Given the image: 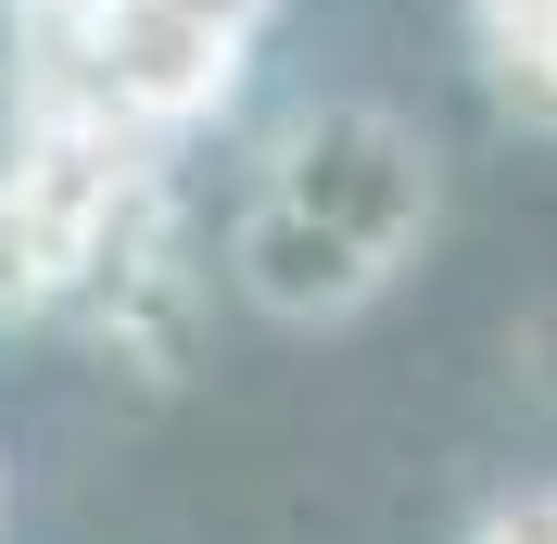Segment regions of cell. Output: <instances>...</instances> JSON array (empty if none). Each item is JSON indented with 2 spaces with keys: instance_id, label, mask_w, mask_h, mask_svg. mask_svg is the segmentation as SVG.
<instances>
[{
  "instance_id": "4",
  "label": "cell",
  "mask_w": 557,
  "mask_h": 544,
  "mask_svg": "<svg viewBox=\"0 0 557 544\" xmlns=\"http://www.w3.org/2000/svg\"><path fill=\"white\" fill-rule=\"evenodd\" d=\"M494 76L520 89L532 114H557V0H520V13H494Z\"/></svg>"
},
{
  "instance_id": "1",
  "label": "cell",
  "mask_w": 557,
  "mask_h": 544,
  "mask_svg": "<svg viewBox=\"0 0 557 544\" xmlns=\"http://www.w3.org/2000/svg\"><path fill=\"white\" fill-rule=\"evenodd\" d=\"M418 215H431V177H418L406 127L317 114V127L278 139L267 190L242 215V279H253V305H278V317H343L406 267Z\"/></svg>"
},
{
  "instance_id": "7",
  "label": "cell",
  "mask_w": 557,
  "mask_h": 544,
  "mask_svg": "<svg viewBox=\"0 0 557 544\" xmlns=\"http://www.w3.org/2000/svg\"><path fill=\"white\" fill-rule=\"evenodd\" d=\"M494 13H520V0H482V26H494Z\"/></svg>"
},
{
  "instance_id": "3",
  "label": "cell",
  "mask_w": 557,
  "mask_h": 544,
  "mask_svg": "<svg viewBox=\"0 0 557 544\" xmlns=\"http://www.w3.org/2000/svg\"><path fill=\"white\" fill-rule=\"evenodd\" d=\"M26 38H38L26 102H102L139 139L228 114L242 51H253V26L215 0H64V13H26Z\"/></svg>"
},
{
  "instance_id": "6",
  "label": "cell",
  "mask_w": 557,
  "mask_h": 544,
  "mask_svg": "<svg viewBox=\"0 0 557 544\" xmlns=\"http://www.w3.org/2000/svg\"><path fill=\"white\" fill-rule=\"evenodd\" d=\"M13 13H64V0H13Z\"/></svg>"
},
{
  "instance_id": "2",
  "label": "cell",
  "mask_w": 557,
  "mask_h": 544,
  "mask_svg": "<svg viewBox=\"0 0 557 544\" xmlns=\"http://www.w3.org/2000/svg\"><path fill=\"white\" fill-rule=\"evenodd\" d=\"M152 190V139L102 102H26L0 152V330L64 317Z\"/></svg>"
},
{
  "instance_id": "5",
  "label": "cell",
  "mask_w": 557,
  "mask_h": 544,
  "mask_svg": "<svg viewBox=\"0 0 557 544\" xmlns=\"http://www.w3.org/2000/svg\"><path fill=\"white\" fill-rule=\"evenodd\" d=\"M482 544H557V481H532V494H507V507L482 519Z\"/></svg>"
}]
</instances>
